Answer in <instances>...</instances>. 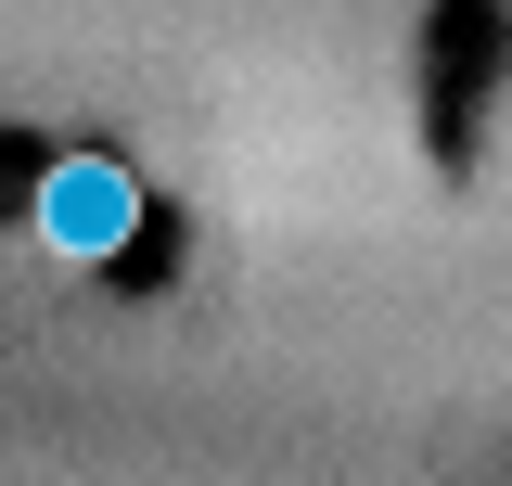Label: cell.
I'll return each mask as SVG.
<instances>
[{"label": "cell", "instance_id": "1", "mask_svg": "<svg viewBox=\"0 0 512 486\" xmlns=\"http://www.w3.org/2000/svg\"><path fill=\"white\" fill-rule=\"evenodd\" d=\"M39 231H52L64 256H128V243H141L128 167H116V154H64L52 180H39Z\"/></svg>", "mask_w": 512, "mask_h": 486}]
</instances>
